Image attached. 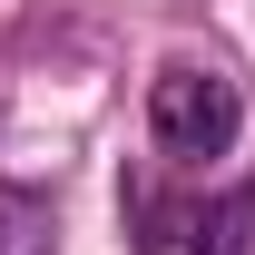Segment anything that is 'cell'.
Wrapping results in <instances>:
<instances>
[{
	"mask_svg": "<svg viewBox=\"0 0 255 255\" xmlns=\"http://www.w3.org/2000/svg\"><path fill=\"white\" fill-rule=\"evenodd\" d=\"M147 157L177 177H246V89L216 49H167L147 69Z\"/></svg>",
	"mask_w": 255,
	"mask_h": 255,
	"instance_id": "1",
	"label": "cell"
},
{
	"mask_svg": "<svg viewBox=\"0 0 255 255\" xmlns=\"http://www.w3.org/2000/svg\"><path fill=\"white\" fill-rule=\"evenodd\" d=\"M118 216H128V246L137 255H236L246 236V187H216L206 177H177V167H128L118 177Z\"/></svg>",
	"mask_w": 255,
	"mask_h": 255,
	"instance_id": "2",
	"label": "cell"
},
{
	"mask_svg": "<svg viewBox=\"0 0 255 255\" xmlns=\"http://www.w3.org/2000/svg\"><path fill=\"white\" fill-rule=\"evenodd\" d=\"M49 236H59L49 196H39V187H10V177H0V255H49Z\"/></svg>",
	"mask_w": 255,
	"mask_h": 255,
	"instance_id": "3",
	"label": "cell"
}]
</instances>
